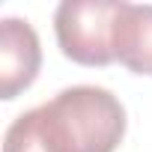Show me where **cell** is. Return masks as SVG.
<instances>
[{
	"label": "cell",
	"instance_id": "6da1fadb",
	"mask_svg": "<svg viewBox=\"0 0 152 152\" xmlns=\"http://www.w3.org/2000/svg\"><path fill=\"white\" fill-rule=\"evenodd\" d=\"M45 104L69 152H116L125 137V107L104 87H69Z\"/></svg>",
	"mask_w": 152,
	"mask_h": 152
},
{
	"label": "cell",
	"instance_id": "5b68a950",
	"mask_svg": "<svg viewBox=\"0 0 152 152\" xmlns=\"http://www.w3.org/2000/svg\"><path fill=\"white\" fill-rule=\"evenodd\" d=\"M3 152H69V146H66L48 104H39V107L15 116V122L6 128Z\"/></svg>",
	"mask_w": 152,
	"mask_h": 152
},
{
	"label": "cell",
	"instance_id": "277c9868",
	"mask_svg": "<svg viewBox=\"0 0 152 152\" xmlns=\"http://www.w3.org/2000/svg\"><path fill=\"white\" fill-rule=\"evenodd\" d=\"M116 60L128 72L152 78V3H125L116 36Z\"/></svg>",
	"mask_w": 152,
	"mask_h": 152
},
{
	"label": "cell",
	"instance_id": "3957f363",
	"mask_svg": "<svg viewBox=\"0 0 152 152\" xmlns=\"http://www.w3.org/2000/svg\"><path fill=\"white\" fill-rule=\"evenodd\" d=\"M42 48L39 36L24 18L0 21V99L12 102L39 75Z\"/></svg>",
	"mask_w": 152,
	"mask_h": 152
},
{
	"label": "cell",
	"instance_id": "7a4b0ae2",
	"mask_svg": "<svg viewBox=\"0 0 152 152\" xmlns=\"http://www.w3.org/2000/svg\"><path fill=\"white\" fill-rule=\"evenodd\" d=\"M125 0H63L54 12L60 51L78 66L116 60V36Z\"/></svg>",
	"mask_w": 152,
	"mask_h": 152
}]
</instances>
